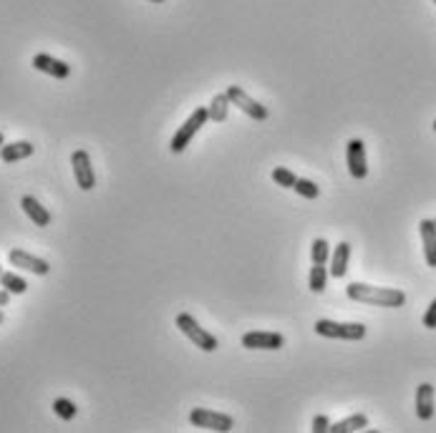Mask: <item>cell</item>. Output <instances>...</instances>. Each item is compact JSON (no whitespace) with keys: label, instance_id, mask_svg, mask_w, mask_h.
<instances>
[{"label":"cell","instance_id":"cell-15","mask_svg":"<svg viewBox=\"0 0 436 433\" xmlns=\"http://www.w3.org/2000/svg\"><path fill=\"white\" fill-rule=\"evenodd\" d=\"M35 146L30 141H13V144H3L0 146V159L6 164H13V162H21V159H28L33 156Z\"/></svg>","mask_w":436,"mask_h":433},{"label":"cell","instance_id":"cell-26","mask_svg":"<svg viewBox=\"0 0 436 433\" xmlns=\"http://www.w3.org/2000/svg\"><path fill=\"white\" fill-rule=\"evenodd\" d=\"M328 428H331V421H328V416H316V418H313V428H310V431H313V433H326Z\"/></svg>","mask_w":436,"mask_h":433},{"label":"cell","instance_id":"cell-9","mask_svg":"<svg viewBox=\"0 0 436 433\" xmlns=\"http://www.w3.org/2000/svg\"><path fill=\"white\" fill-rule=\"evenodd\" d=\"M285 338L280 333H265V330H250L242 336V348L247 350H280Z\"/></svg>","mask_w":436,"mask_h":433},{"label":"cell","instance_id":"cell-23","mask_svg":"<svg viewBox=\"0 0 436 433\" xmlns=\"http://www.w3.org/2000/svg\"><path fill=\"white\" fill-rule=\"evenodd\" d=\"M272 182H275V184H280L282 189H293L295 182H298V177H295V172H290V169L275 167V169H272Z\"/></svg>","mask_w":436,"mask_h":433},{"label":"cell","instance_id":"cell-21","mask_svg":"<svg viewBox=\"0 0 436 433\" xmlns=\"http://www.w3.org/2000/svg\"><path fill=\"white\" fill-rule=\"evenodd\" d=\"M310 260H313V265H326L331 260V244L323 237L313 239V244H310Z\"/></svg>","mask_w":436,"mask_h":433},{"label":"cell","instance_id":"cell-33","mask_svg":"<svg viewBox=\"0 0 436 433\" xmlns=\"http://www.w3.org/2000/svg\"><path fill=\"white\" fill-rule=\"evenodd\" d=\"M434 3H436V0H434Z\"/></svg>","mask_w":436,"mask_h":433},{"label":"cell","instance_id":"cell-4","mask_svg":"<svg viewBox=\"0 0 436 433\" xmlns=\"http://www.w3.org/2000/svg\"><path fill=\"white\" fill-rule=\"evenodd\" d=\"M318 336L333 338V340H363L366 338V325L361 323H335V320H318L313 328Z\"/></svg>","mask_w":436,"mask_h":433},{"label":"cell","instance_id":"cell-1","mask_svg":"<svg viewBox=\"0 0 436 433\" xmlns=\"http://www.w3.org/2000/svg\"><path fill=\"white\" fill-rule=\"evenodd\" d=\"M353 302H363V305H376V307H403L406 302V292L396 287H376V285L366 283H350L345 287Z\"/></svg>","mask_w":436,"mask_h":433},{"label":"cell","instance_id":"cell-7","mask_svg":"<svg viewBox=\"0 0 436 433\" xmlns=\"http://www.w3.org/2000/svg\"><path fill=\"white\" fill-rule=\"evenodd\" d=\"M71 167H74V177H76L79 189L91 191L93 186H96V174H93L91 156H88L86 149H79L71 154Z\"/></svg>","mask_w":436,"mask_h":433},{"label":"cell","instance_id":"cell-10","mask_svg":"<svg viewBox=\"0 0 436 433\" xmlns=\"http://www.w3.org/2000/svg\"><path fill=\"white\" fill-rule=\"evenodd\" d=\"M8 262H11L13 267H18V270L33 272V275H40V278L51 272V265H48L46 260H40V257L25 252V249H11V252H8Z\"/></svg>","mask_w":436,"mask_h":433},{"label":"cell","instance_id":"cell-27","mask_svg":"<svg viewBox=\"0 0 436 433\" xmlns=\"http://www.w3.org/2000/svg\"><path fill=\"white\" fill-rule=\"evenodd\" d=\"M8 302H11V292H8V290L3 287V290H0V307H6Z\"/></svg>","mask_w":436,"mask_h":433},{"label":"cell","instance_id":"cell-6","mask_svg":"<svg viewBox=\"0 0 436 433\" xmlns=\"http://www.w3.org/2000/svg\"><path fill=\"white\" fill-rule=\"evenodd\" d=\"M224 93L230 96V104H232V106H237V109H240L242 114L250 116V119H255V121H265V119L270 116V111L265 109V106L260 104V101H255V98L250 96L247 91H242L240 86H230Z\"/></svg>","mask_w":436,"mask_h":433},{"label":"cell","instance_id":"cell-31","mask_svg":"<svg viewBox=\"0 0 436 433\" xmlns=\"http://www.w3.org/2000/svg\"><path fill=\"white\" fill-rule=\"evenodd\" d=\"M434 131H436V119H434Z\"/></svg>","mask_w":436,"mask_h":433},{"label":"cell","instance_id":"cell-24","mask_svg":"<svg viewBox=\"0 0 436 433\" xmlns=\"http://www.w3.org/2000/svg\"><path fill=\"white\" fill-rule=\"evenodd\" d=\"M293 189L298 191L303 199H318V196H321V186H318L316 182H310V179H298Z\"/></svg>","mask_w":436,"mask_h":433},{"label":"cell","instance_id":"cell-30","mask_svg":"<svg viewBox=\"0 0 436 433\" xmlns=\"http://www.w3.org/2000/svg\"><path fill=\"white\" fill-rule=\"evenodd\" d=\"M149 3H164V0H149Z\"/></svg>","mask_w":436,"mask_h":433},{"label":"cell","instance_id":"cell-19","mask_svg":"<svg viewBox=\"0 0 436 433\" xmlns=\"http://www.w3.org/2000/svg\"><path fill=\"white\" fill-rule=\"evenodd\" d=\"M308 287L310 292L321 295L328 287V270L326 265H313L310 267V278H308Z\"/></svg>","mask_w":436,"mask_h":433},{"label":"cell","instance_id":"cell-14","mask_svg":"<svg viewBox=\"0 0 436 433\" xmlns=\"http://www.w3.org/2000/svg\"><path fill=\"white\" fill-rule=\"evenodd\" d=\"M421 242H424V257L426 265L436 267V222L434 220H421L419 222Z\"/></svg>","mask_w":436,"mask_h":433},{"label":"cell","instance_id":"cell-28","mask_svg":"<svg viewBox=\"0 0 436 433\" xmlns=\"http://www.w3.org/2000/svg\"><path fill=\"white\" fill-rule=\"evenodd\" d=\"M3 320H6V315H3V310H0V325H3Z\"/></svg>","mask_w":436,"mask_h":433},{"label":"cell","instance_id":"cell-5","mask_svg":"<svg viewBox=\"0 0 436 433\" xmlns=\"http://www.w3.org/2000/svg\"><path fill=\"white\" fill-rule=\"evenodd\" d=\"M190 423L195 428H207V431H219V433H227L235 428V418L210 408H192Z\"/></svg>","mask_w":436,"mask_h":433},{"label":"cell","instance_id":"cell-3","mask_svg":"<svg viewBox=\"0 0 436 433\" xmlns=\"http://www.w3.org/2000/svg\"><path fill=\"white\" fill-rule=\"evenodd\" d=\"M174 325L179 328V333H184V336L190 338L192 343H195L200 350L205 352H214L219 348V340L212 336V333H207L205 328H202L200 323H197L195 318H192L190 312H182V315H177V320H174Z\"/></svg>","mask_w":436,"mask_h":433},{"label":"cell","instance_id":"cell-8","mask_svg":"<svg viewBox=\"0 0 436 433\" xmlns=\"http://www.w3.org/2000/svg\"><path fill=\"white\" fill-rule=\"evenodd\" d=\"M345 164L353 179H366L368 177V162H366V144L361 139H350L345 146Z\"/></svg>","mask_w":436,"mask_h":433},{"label":"cell","instance_id":"cell-25","mask_svg":"<svg viewBox=\"0 0 436 433\" xmlns=\"http://www.w3.org/2000/svg\"><path fill=\"white\" fill-rule=\"evenodd\" d=\"M424 328L436 330V300H431L429 310L424 312Z\"/></svg>","mask_w":436,"mask_h":433},{"label":"cell","instance_id":"cell-13","mask_svg":"<svg viewBox=\"0 0 436 433\" xmlns=\"http://www.w3.org/2000/svg\"><path fill=\"white\" fill-rule=\"evenodd\" d=\"M416 416H419V421L434 418V386L431 383H421L416 388Z\"/></svg>","mask_w":436,"mask_h":433},{"label":"cell","instance_id":"cell-29","mask_svg":"<svg viewBox=\"0 0 436 433\" xmlns=\"http://www.w3.org/2000/svg\"><path fill=\"white\" fill-rule=\"evenodd\" d=\"M3 144H6V139H3V131H0V146H3Z\"/></svg>","mask_w":436,"mask_h":433},{"label":"cell","instance_id":"cell-11","mask_svg":"<svg viewBox=\"0 0 436 433\" xmlns=\"http://www.w3.org/2000/svg\"><path fill=\"white\" fill-rule=\"evenodd\" d=\"M33 69L40 71V73L53 76V78H69L71 76V66L64 64V61H58V58L48 56V53H38V56H33Z\"/></svg>","mask_w":436,"mask_h":433},{"label":"cell","instance_id":"cell-17","mask_svg":"<svg viewBox=\"0 0 436 433\" xmlns=\"http://www.w3.org/2000/svg\"><path fill=\"white\" fill-rule=\"evenodd\" d=\"M363 428H368V418L363 416V413H353V416L343 418V421L331 423L328 431L331 433H353V431H363Z\"/></svg>","mask_w":436,"mask_h":433},{"label":"cell","instance_id":"cell-20","mask_svg":"<svg viewBox=\"0 0 436 433\" xmlns=\"http://www.w3.org/2000/svg\"><path fill=\"white\" fill-rule=\"evenodd\" d=\"M0 285H3L11 295H23L25 290H28V283H25L21 275H16V272H3V275H0Z\"/></svg>","mask_w":436,"mask_h":433},{"label":"cell","instance_id":"cell-18","mask_svg":"<svg viewBox=\"0 0 436 433\" xmlns=\"http://www.w3.org/2000/svg\"><path fill=\"white\" fill-rule=\"evenodd\" d=\"M230 96L227 93H217V96L212 98V104L207 106L210 109V121L214 124H222L224 119H227V111H230Z\"/></svg>","mask_w":436,"mask_h":433},{"label":"cell","instance_id":"cell-16","mask_svg":"<svg viewBox=\"0 0 436 433\" xmlns=\"http://www.w3.org/2000/svg\"><path fill=\"white\" fill-rule=\"evenodd\" d=\"M348 260H350V244L348 242H338L331 254V275L333 278H345V272H348Z\"/></svg>","mask_w":436,"mask_h":433},{"label":"cell","instance_id":"cell-2","mask_svg":"<svg viewBox=\"0 0 436 433\" xmlns=\"http://www.w3.org/2000/svg\"><path fill=\"white\" fill-rule=\"evenodd\" d=\"M207 121H210V109H207V106H197V109L192 111L190 119H187V121L179 126V131L172 136V144H169L172 154H182V151L192 144V139L197 136V131H200Z\"/></svg>","mask_w":436,"mask_h":433},{"label":"cell","instance_id":"cell-22","mask_svg":"<svg viewBox=\"0 0 436 433\" xmlns=\"http://www.w3.org/2000/svg\"><path fill=\"white\" fill-rule=\"evenodd\" d=\"M53 410H56V416L61 421H74L76 413H79V408H76V403L71 398H56L53 401Z\"/></svg>","mask_w":436,"mask_h":433},{"label":"cell","instance_id":"cell-32","mask_svg":"<svg viewBox=\"0 0 436 433\" xmlns=\"http://www.w3.org/2000/svg\"><path fill=\"white\" fill-rule=\"evenodd\" d=\"M0 275H3V270H0Z\"/></svg>","mask_w":436,"mask_h":433},{"label":"cell","instance_id":"cell-12","mask_svg":"<svg viewBox=\"0 0 436 433\" xmlns=\"http://www.w3.org/2000/svg\"><path fill=\"white\" fill-rule=\"evenodd\" d=\"M21 207H23V212L28 214V220L33 222L35 227H48L51 225V212H48L43 204L35 199V196H30V194H25L23 199H21Z\"/></svg>","mask_w":436,"mask_h":433},{"label":"cell","instance_id":"cell-34","mask_svg":"<svg viewBox=\"0 0 436 433\" xmlns=\"http://www.w3.org/2000/svg\"><path fill=\"white\" fill-rule=\"evenodd\" d=\"M434 222H436V220H434Z\"/></svg>","mask_w":436,"mask_h":433}]
</instances>
